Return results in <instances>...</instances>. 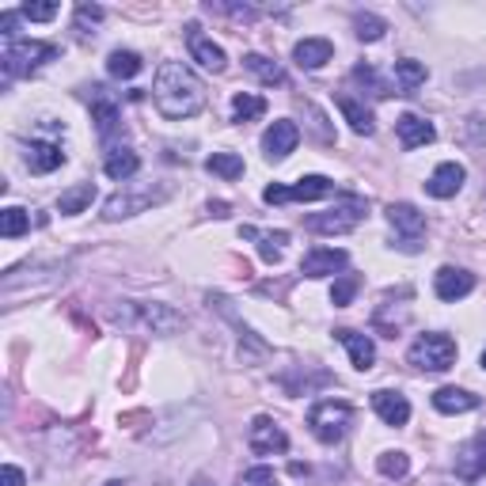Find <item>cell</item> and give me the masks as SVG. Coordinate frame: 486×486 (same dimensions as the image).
Masks as SVG:
<instances>
[{
	"mask_svg": "<svg viewBox=\"0 0 486 486\" xmlns=\"http://www.w3.org/2000/svg\"><path fill=\"white\" fill-rule=\"evenodd\" d=\"M239 486H278V471L274 467H251L239 475Z\"/></svg>",
	"mask_w": 486,
	"mask_h": 486,
	"instance_id": "74e56055",
	"label": "cell"
},
{
	"mask_svg": "<svg viewBox=\"0 0 486 486\" xmlns=\"http://www.w3.org/2000/svg\"><path fill=\"white\" fill-rule=\"evenodd\" d=\"M353 31H357V38H361V42H380L384 31H388V23H384L380 16H373V12H357Z\"/></svg>",
	"mask_w": 486,
	"mask_h": 486,
	"instance_id": "e575fe53",
	"label": "cell"
},
{
	"mask_svg": "<svg viewBox=\"0 0 486 486\" xmlns=\"http://www.w3.org/2000/svg\"><path fill=\"white\" fill-rule=\"evenodd\" d=\"M20 16H27L31 23H50L57 16V4H23Z\"/></svg>",
	"mask_w": 486,
	"mask_h": 486,
	"instance_id": "ab89813d",
	"label": "cell"
},
{
	"mask_svg": "<svg viewBox=\"0 0 486 486\" xmlns=\"http://www.w3.org/2000/svg\"><path fill=\"white\" fill-rule=\"evenodd\" d=\"M357 84H361V88L369 92V95H373V99H388V95H399L395 88H392V84L388 80H380L377 77V69L373 65H353V73H350Z\"/></svg>",
	"mask_w": 486,
	"mask_h": 486,
	"instance_id": "1f68e13d",
	"label": "cell"
},
{
	"mask_svg": "<svg viewBox=\"0 0 486 486\" xmlns=\"http://www.w3.org/2000/svg\"><path fill=\"white\" fill-rule=\"evenodd\" d=\"M479 361H482V369H486V350H482V357H479Z\"/></svg>",
	"mask_w": 486,
	"mask_h": 486,
	"instance_id": "bcb514c9",
	"label": "cell"
},
{
	"mask_svg": "<svg viewBox=\"0 0 486 486\" xmlns=\"http://www.w3.org/2000/svg\"><path fill=\"white\" fill-rule=\"evenodd\" d=\"M103 171H107L110 179L126 182V179H134L137 171H141V156H137L134 149H110L107 160H103Z\"/></svg>",
	"mask_w": 486,
	"mask_h": 486,
	"instance_id": "cb8c5ba5",
	"label": "cell"
},
{
	"mask_svg": "<svg viewBox=\"0 0 486 486\" xmlns=\"http://www.w3.org/2000/svg\"><path fill=\"white\" fill-rule=\"evenodd\" d=\"M456 338L441 335V331H425L410 342L407 350V361L414 369H422V373H449V369L456 365Z\"/></svg>",
	"mask_w": 486,
	"mask_h": 486,
	"instance_id": "3957f363",
	"label": "cell"
},
{
	"mask_svg": "<svg viewBox=\"0 0 486 486\" xmlns=\"http://www.w3.org/2000/svg\"><path fill=\"white\" fill-rule=\"evenodd\" d=\"M27 228H31V217H27V209L8 206L4 213H0V236H4V239H20Z\"/></svg>",
	"mask_w": 486,
	"mask_h": 486,
	"instance_id": "836d02e7",
	"label": "cell"
},
{
	"mask_svg": "<svg viewBox=\"0 0 486 486\" xmlns=\"http://www.w3.org/2000/svg\"><path fill=\"white\" fill-rule=\"evenodd\" d=\"M171 198V187H137V190H118L103 202V217L107 221H122V217H134V213H145L152 206H160Z\"/></svg>",
	"mask_w": 486,
	"mask_h": 486,
	"instance_id": "52a82bcc",
	"label": "cell"
},
{
	"mask_svg": "<svg viewBox=\"0 0 486 486\" xmlns=\"http://www.w3.org/2000/svg\"><path fill=\"white\" fill-rule=\"evenodd\" d=\"M357 285H361V278H357V274H342V278L335 281V289H331V304H335V308H346L350 300L357 296Z\"/></svg>",
	"mask_w": 486,
	"mask_h": 486,
	"instance_id": "8d00e7d4",
	"label": "cell"
},
{
	"mask_svg": "<svg viewBox=\"0 0 486 486\" xmlns=\"http://www.w3.org/2000/svg\"><path fill=\"white\" fill-rule=\"evenodd\" d=\"M209 213L213 217H228V202H209Z\"/></svg>",
	"mask_w": 486,
	"mask_h": 486,
	"instance_id": "ee69618b",
	"label": "cell"
},
{
	"mask_svg": "<svg viewBox=\"0 0 486 486\" xmlns=\"http://www.w3.org/2000/svg\"><path fill=\"white\" fill-rule=\"evenodd\" d=\"M388 224L395 228V247L399 251H407V255H418L422 251L425 217L410 202H392L388 206Z\"/></svg>",
	"mask_w": 486,
	"mask_h": 486,
	"instance_id": "ba28073f",
	"label": "cell"
},
{
	"mask_svg": "<svg viewBox=\"0 0 486 486\" xmlns=\"http://www.w3.org/2000/svg\"><path fill=\"white\" fill-rule=\"evenodd\" d=\"M395 134H399V145H403V149H422V145H430V141L437 137L433 122L418 118V114H399V118H395Z\"/></svg>",
	"mask_w": 486,
	"mask_h": 486,
	"instance_id": "ac0fdd59",
	"label": "cell"
},
{
	"mask_svg": "<svg viewBox=\"0 0 486 486\" xmlns=\"http://www.w3.org/2000/svg\"><path fill=\"white\" fill-rule=\"evenodd\" d=\"M377 471H380L384 479H403L407 471H410V456L407 452H380Z\"/></svg>",
	"mask_w": 486,
	"mask_h": 486,
	"instance_id": "d590c367",
	"label": "cell"
},
{
	"mask_svg": "<svg viewBox=\"0 0 486 486\" xmlns=\"http://www.w3.org/2000/svg\"><path fill=\"white\" fill-rule=\"evenodd\" d=\"M243 69H247L251 77H259L263 84H270V88H274V84H285V69L263 53H243Z\"/></svg>",
	"mask_w": 486,
	"mask_h": 486,
	"instance_id": "f1b7e54d",
	"label": "cell"
},
{
	"mask_svg": "<svg viewBox=\"0 0 486 486\" xmlns=\"http://www.w3.org/2000/svg\"><path fill=\"white\" fill-rule=\"evenodd\" d=\"M335 338L350 350V365L357 369V373H369V369L377 365V346H373V338H369V335L350 331V327H338Z\"/></svg>",
	"mask_w": 486,
	"mask_h": 486,
	"instance_id": "e0dca14e",
	"label": "cell"
},
{
	"mask_svg": "<svg viewBox=\"0 0 486 486\" xmlns=\"http://www.w3.org/2000/svg\"><path fill=\"white\" fill-rule=\"evenodd\" d=\"M92 122H95L99 137L118 134V126H122V110H118V103H110V99H103V95H95V103H92Z\"/></svg>",
	"mask_w": 486,
	"mask_h": 486,
	"instance_id": "83f0119b",
	"label": "cell"
},
{
	"mask_svg": "<svg viewBox=\"0 0 486 486\" xmlns=\"http://www.w3.org/2000/svg\"><path fill=\"white\" fill-rule=\"evenodd\" d=\"M239 236L259 239V255L266 263H281V243H289V232H259V228H251V224H243Z\"/></svg>",
	"mask_w": 486,
	"mask_h": 486,
	"instance_id": "4316f807",
	"label": "cell"
},
{
	"mask_svg": "<svg viewBox=\"0 0 486 486\" xmlns=\"http://www.w3.org/2000/svg\"><path fill=\"white\" fill-rule=\"evenodd\" d=\"M107 320L122 331H137V335H179L187 327V316L175 312L171 304L160 300H118L107 308Z\"/></svg>",
	"mask_w": 486,
	"mask_h": 486,
	"instance_id": "7a4b0ae2",
	"label": "cell"
},
{
	"mask_svg": "<svg viewBox=\"0 0 486 486\" xmlns=\"http://www.w3.org/2000/svg\"><path fill=\"white\" fill-rule=\"evenodd\" d=\"M392 73H395V92H399V95H410L414 88H422L425 77H430V73H425V65L414 61V57H403V61H395Z\"/></svg>",
	"mask_w": 486,
	"mask_h": 486,
	"instance_id": "484cf974",
	"label": "cell"
},
{
	"mask_svg": "<svg viewBox=\"0 0 486 486\" xmlns=\"http://www.w3.org/2000/svg\"><path fill=\"white\" fill-rule=\"evenodd\" d=\"M350 422H353V407L346 399H320V403L308 410V430L316 441H323V445H335V441L346 437Z\"/></svg>",
	"mask_w": 486,
	"mask_h": 486,
	"instance_id": "5b68a950",
	"label": "cell"
},
{
	"mask_svg": "<svg viewBox=\"0 0 486 486\" xmlns=\"http://www.w3.org/2000/svg\"><path fill=\"white\" fill-rule=\"evenodd\" d=\"M61 53L53 46V42H38V38H20V42H8L4 46V73L8 77H27V73H35L38 65H46L53 61V57Z\"/></svg>",
	"mask_w": 486,
	"mask_h": 486,
	"instance_id": "8992f818",
	"label": "cell"
},
{
	"mask_svg": "<svg viewBox=\"0 0 486 486\" xmlns=\"http://www.w3.org/2000/svg\"><path fill=\"white\" fill-rule=\"evenodd\" d=\"M206 167L213 171V175H221V179H239L243 175V156H236V152H213L209 160H206Z\"/></svg>",
	"mask_w": 486,
	"mask_h": 486,
	"instance_id": "d6a6232c",
	"label": "cell"
},
{
	"mask_svg": "<svg viewBox=\"0 0 486 486\" xmlns=\"http://www.w3.org/2000/svg\"><path fill=\"white\" fill-rule=\"evenodd\" d=\"M373 410L380 414L384 425H407V422H410V403H407V395H399V392H392V388L373 392Z\"/></svg>",
	"mask_w": 486,
	"mask_h": 486,
	"instance_id": "d6986e66",
	"label": "cell"
},
{
	"mask_svg": "<svg viewBox=\"0 0 486 486\" xmlns=\"http://www.w3.org/2000/svg\"><path fill=\"white\" fill-rule=\"evenodd\" d=\"M152 99H156V110H160L164 118L182 122V118L202 114V107H206V84L198 80L182 61H164L160 69H156Z\"/></svg>",
	"mask_w": 486,
	"mask_h": 486,
	"instance_id": "6da1fadb",
	"label": "cell"
},
{
	"mask_svg": "<svg viewBox=\"0 0 486 486\" xmlns=\"http://www.w3.org/2000/svg\"><path fill=\"white\" fill-rule=\"evenodd\" d=\"M433 407L441 414H467L479 407V395L467 392V388H437L433 392Z\"/></svg>",
	"mask_w": 486,
	"mask_h": 486,
	"instance_id": "603a6c76",
	"label": "cell"
},
{
	"mask_svg": "<svg viewBox=\"0 0 486 486\" xmlns=\"http://www.w3.org/2000/svg\"><path fill=\"white\" fill-rule=\"evenodd\" d=\"M0 486H27V475L16 464H4V471H0Z\"/></svg>",
	"mask_w": 486,
	"mask_h": 486,
	"instance_id": "7bdbcfd3",
	"label": "cell"
},
{
	"mask_svg": "<svg viewBox=\"0 0 486 486\" xmlns=\"http://www.w3.org/2000/svg\"><path fill=\"white\" fill-rule=\"evenodd\" d=\"M296 145H300V126L289 118H278L263 134V152H266V160H274V164L285 160L289 152H296Z\"/></svg>",
	"mask_w": 486,
	"mask_h": 486,
	"instance_id": "4fadbf2b",
	"label": "cell"
},
{
	"mask_svg": "<svg viewBox=\"0 0 486 486\" xmlns=\"http://www.w3.org/2000/svg\"><path fill=\"white\" fill-rule=\"evenodd\" d=\"M187 50H190V57H194L198 65L209 69V73H224V69H228L224 50L209 35H202V27H198V23L187 27Z\"/></svg>",
	"mask_w": 486,
	"mask_h": 486,
	"instance_id": "7c38bea8",
	"label": "cell"
},
{
	"mask_svg": "<svg viewBox=\"0 0 486 486\" xmlns=\"http://www.w3.org/2000/svg\"><path fill=\"white\" fill-rule=\"evenodd\" d=\"M456 475L464 482H475L486 475V430H479L460 452H456Z\"/></svg>",
	"mask_w": 486,
	"mask_h": 486,
	"instance_id": "9a60e30c",
	"label": "cell"
},
{
	"mask_svg": "<svg viewBox=\"0 0 486 486\" xmlns=\"http://www.w3.org/2000/svg\"><path fill=\"white\" fill-rule=\"evenodd\" d=\"M331 57H335L331 38H300L296 46H293V61L300 69H323Z\"/></svg>",
	"mask_w": 486,
	"mask_h": 486,
	"instance_id": "44dd1931",
	"label": "cell"
},
{
	"mask_svg": "<svg viewBox=\"0 0 486 486\" xmlns=\"http://www.w3.org/2000/svg\"><path fill=\"white\" fill-rule=\"evenodd\" d=\"M141 69H145V61H141V53H134V50H114L107 57V73L114 80H134Z\"/></svg>",
	"mask_w": 486,
	"mask_h": 486,
	"instance_id": "f546056e",
	"label": "cell"
},
{
	"mask_svg": "<svg viewBox=\"0 0 486 486\" xmlns=\"http://www.w3.org/2000/svg\"><path fill=\"white\" fill-rule=\"evenodd\" d=\"M92 202H95V182H77V187L61 190V198H57V213L77 217V213H84Z\"/></svg>",
	"mask_w": 486,
	"mask_h": 486,
	"instance_id": "d4e9b609",
	"label": "cell"
},
{
	"mask_svg": "<svg viewBox=\"0 0 486 486\" xmlns=\"http://www.w3.org/2000/svg\"><path fill=\"white\" fill-rule=\"evenodd\" d=\"M335 194V182L327 179V175H304V179H296L293 187H266L263 190V202L270 206H281V202H320V198H331Z\"/></svg>",
	"mask_w": 486,
	"mask_h": 486,
	"instance_id": "9c48e42d",
	"label": "cell"
},
{
	"mask_svg": "<svg viewBox=\"0 0 486 486\" xmlns=\"http://www.w3.org/2000/svg\"><path fill=\"white\" fill-rule=\"evenodd\" d=\"M190 486H217V482H209V479H206V475H198V479H194V482H190Z\"/></svg>",
	"mask_w": 486,
	"mask_h": 486,
	"instance_id": "f6af8a7d",
	"label": "cell"
},
{
	"mask_svg": "<svg viewBox=\"0 0 486 486\" xmlns=\"http://www.w3.org/2000/svg\"><path fill=\"white\" fill-rule=\"evenodd\" d=\"M217 12H224V16H232V20H243V23H251L259 16V8H251V4H217Z\"/></svg>",
	"mask_w": 486,
	"mask_h": 486,
	"instance_id": "60d3db41",
	"label": "cell"
},
{
	"mask_svg": "<svg viewBox=\"0 0 486 486\" xmlns=\"http://www.w3.org/2000/svg\"><path fill=\"white\" fill-rule=\"evenodd\" d=\"M0 35L8 42H20V16L16 12H4V16H0Z\"/></svg>",
	"mask_w": 486,
	"mask_h": 486,
	"instance_id": "b9f144b4",
	"label": "cell"
},
{
	"mask_svg": "<svg viewBox=\"0 0 486 486\" xmlns=\"http://www.w3.org/2000/svg\"><path fill=\"white\" fill-rule=\"evenodd\" d=\"M471 289H475V274H471V270L441 266L437 274H433V293H437V300H445V304H456V300H464Z\"/></svg>",
	"mask_w": 486,
	"mask_h": 486,
	"instance_id": "8fae6325",
	"label": "cell"
},
{
	"mask_svg": "<svg viewBox=\"0 0 486 486\" xmlns=\"http://www.w3.org/2000/svg\"><path fill=\"white\" fill-rule=\"evenodd\" d=\"M369 217V202L357 194H346L342 202H335L331 209L323 213H312V217L304 221L308 232H320V236H342V232H353L357 224H361Z\"/></svg>",
	"mask_w": 486,
	"mask_h": 486,
	"instance_id": "277c9868",
	"label": "cell"
},
{
	"mask_svg": "<svg viewBox=\"0 0 486 486\" xmlns=\"http://www.w3.org/2000/svg\"><path fill=\"white\" fill-rule=\"evenodd\" d=\"M350 255L342 247H312L304 259H300V274L304 278H331L338 270H346Z\"/></svg>",
	"mask_w": 486,
	"mask_h": 486,
	"instance_id": "5bb4252c",
	"label": "cell"
},
{
	"mask_svg": "<svg viewBox=\"0 0 486 486\" xmlns=\"http://www.w3.org/2000/svg\"><path fill=\"white\" fill-rule=\"evenodd\" d=\"M65 164V152L50 145V141H31V149H27V167L35 171V175H50Z\"/></svg>",
	"mask_w": 486,
	"mask_h": 486,
	"instance_id": "7402d4cb",
	"label": "cell"
},
{
	"mask_svg": "<svg viewBox=\"0 0 486 486\" xmlns=\"http://www.w3.org/2000/svg\"><path fill=\"white\" fill-rule=\"evenodd\" d=\"M99 20H103V8H99V4H80L77 8V31L80 35H92V27Z\"/></svg>",
	"mask_w": 486,
	"mask_h": 486,
	"instance_id": "f35d334b",
	"label": "cell"
},
{
	"mask_svg": "<svg viewBox=\"0 0 486 486\" xmlns=\"http://www.w3.org/2000/svg\"><path fill=\"white\" fill-rule=\"evenodd\" d=\"M247 449L255 456H281V452H289V437H285V430L274 418L259 414V418L251 422V430H247Z\"/></svg>",
	"mask_w": 486,
	"mask_h": 486,
	"instance_id": "30bf717a",
	"label": "cell"
},
{
	"mask_svg": "<svg viewBox=\"0 0 486 486\" xmlns=\"http://www.w3.org/2000/svg\"><path fill=\"white\" fill-rule=\"evenodd\" d=\"M266 114V99L251 95V92H236L232 95V122H255Z\"/></svg>",
	"mask_w": 486,
	"mask_h": 486,
	"instance_id": "4dcf8cb0",
	"label": "cell"
},
{
	"mask_svg": "<svg viewBox=\"0 0 486 486\" xmlns=\"http://www.w3.org/2000/svg\"><path fill=\"white\" fill-rule=\"evenodd\" d=\"M335 107L342 110V118L350 122V130H353V134H365V137H369V134L377 130V118H373V110L365 107V99L338 92V95H335Z\"/></svg>",
	"mask_w": 486,
	"mask_h": 486,
	"instance_id": "ffe728a7",
	"label": "cell"
},
{
	"mask_svg": "<svg viewBox=\"0 0 486 486\" xmlns=\"http://www.w3.org/2000/svg\"><path fill=\"white\" fill-rule=\"evenodd\" d=\"M464 179H467L464 164L445 160V164L433 167L430 179H425V194H430V198H456V194L464 190Z\"/></svg>",
	"mask_w": 486,
	"mask_h": 486,
	"instance_id": "2e32d148",
	"label": "cell"
}]
</instances>
